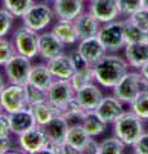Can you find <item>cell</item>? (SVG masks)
Instances as JSON below:
<instances>
[{
  "instance_id": "cell-38",
  "label": "cell",
  "mask_w": 148,
  "mask_h": 154,
  "mask_svg": "<svg viewBox=\"0 0 148 154\" xmlns=\"http://www.w3.org/2000/svg\"><path fill=\"white\" fill-rule=\"evenodd\" d=\"M11 119H9V113L2 112L0 113V135L2 136H11Z\"/></svg>"
},
{
  "instance_id": "cell-45",
  "label": "cell",
  "mask_w": 148,
  "mask_h": 154,
  "mask_svg": "<svg viewBox=\"0 0 148 154\" xmlns=\"http://www.w3.org/2000/svg\"><path fill=\"white\" fill-rule=\"evenodd\" d=\"M5 86H7V85H5V77H4L3 73L0 72V93H2L3 89L5 88Z\"/></svg>"
},
{
  "instance_id": "cell-29",
  "label": "cell",
  "mask_w": 148,
  "mask_h": 154,
  "mask_svg": "<svg viewBox=\"0 0 148 154\" xmlns=\"http://www.w3.org/2000/svg\"><path fill=\"white\" fill-rule=\"evenodd\" d=\"M71 85L75 89V91H77L80 89H83L84 86H87L89 84L94 82V75H93V66L85 69H80V71H75V73L72 77L70 79Z\"/></svg>"
},
{
  "instance_id": "cell-1",
  "label": "cell",
  "mask_w": 148,
  "mask_h": 154,
  "mask_svg": "<svg viewBox=\"0 0 148 154\" xmlns=\"http://www.w3.org/2000/svg\"><path fill=\"white\" fill-rule=\"evenodd\" d=\"M128 71L129 64L126 59L115 54H107L93 66L95 82L107 89H112Z\"/></svg>"
},
{
  "instance_id": "cell-48",
  "label": "cell",
  "mask_w": 148,
  "mask_h": 154,
  "mask_svg": "<svg viewBox=\"0 0 148 154\" xmlns=\"http://www.w3.org/2000/svg\"><path fill=\"white\" fill-rule=\"evenodd\" d=\"M48 2H54V0H48Z\"/></svg>"
},
{
  "instance_id": "cell-47",
  "label": "cell",
  "mask_w": 148,
  "mask_h": 154,
  "mask_svg": "<svg viewBox=\"0 0 148 154\" xmlns=\"http://www.w3.org/2000/svg\"><path fill=\"white\" fill-rule=\"evenodd\" d=\"M2 112H4V109H3V107H2V104H0V113Z\"/></svg>"
},
{
  "instance_id": "cell-42",
  "label": "cell",
  "mask_w": 148,
  "mask_h": 154,
  "mask_svg": "<svg viewBox=\"0 0 148 154\" xmlns=\"http://www.w3.org/2000/svg\"><path fill=\"white\" fill-rule=\"evenodd\" d=\"M98 149H99V143L95 140L94 137H90L89 141L87 143V145H85L83 153L85 154H98Z\"/></svg>"
},
{
  "instance_id": "cell-32",
  "label": "cell",
  "mask_w": 148,
  "mask_h": 154,
  "mask_svg": "<svg viewBox=\"0 0 148 154\" xmlns=\"http://www.w3.org/2000/svg\"><path fill=\"white\" fill-rule=\"evenodd\" d=\"M25 89H26V95H27V102L28 105L35 104V103H41L48 100V94H46V89L39 88L31 82H26L25 84Z\"/></svg>"
},
{
  "instance_id": "cell-4",
  "label": "cell",
  "mask_w": 148,
  "mask_h": 154,
  "mask_svg": "<svg viewBox=\"0 0 148 154\" xmlns=\"http://www.w3.org/2000/svg\"><path fill=\"white\" fill-rule=\"evenodd\" d=\"M99 40L106 46L108 53H116L125 48V37H124V22L115 19L112 22L102 23L98 35Z\"/></svg>"
},
{
  "instance_id": "cell-40",
  "label": "cell",
  "mask_w": 148,
  "mask_h": 154,
  "mask_svg": "<svg viewBox=\"0 0 148 154\" xmlns=\"http://www.w3.org/2000/svg\"><path fill=\"white\" fill-rule=\"evenodd\" d=\"M59 149H61V144L54 143L48 139L46 143L44 144V146L40 149L39 153H49V154H59Z\"/></svg>"
},
{
  "instance_id": "cell-26",
  "label": "cell",
  "mask_w": 148,
  "mask_h": 154,
  "mask_svg": "<svg viewBox=\"0 0 148 154\" xmlns=\"http://www.w3.org/2000/svg\"><path fill=\"white\" fill-rule=\"evenodd\" d=\"M107 125L95 110H88L83 121V127L92 137H98L107 130Z\"/></svg>"
},
{
  "instance_id": "cell-8",
  "label": "cell",
  "mask_w": 148,
  "mask_h": 154,
  "mask_svg": "<svg viewBox=\"0 0 148 154\" xmlns=\"http://www.w3.org/2000/svg\"><path fill=\"white\" fill-rule=\"evenodd\" d=\"M13 44L18 54L30 59L39 55V33L28 27H21L13 33Z\"/></svg>"
},
{
  "instance_id": "cell-25",
  "label": "cell",
  "mask_w": 148,
  "mask_h": 154,
  "mask_svg": "<svg viewBox=\"0 0 148 154\" xmlns=\"http://www.w3.org/2000/svg\"><path fill=\"white\" fill-rule=\"evenodd\" d=\"M89 134L85 131L83 125H72L67 130V135H66V143L72 145L75 149H77L79 153H83L85 145L89 141Z\"/></svg>"
},
{
  "instance_id": "cell-43",
  "label": "cell",
  "mask_w": 148,
  "mask_h": 154,
  "mask_svg": "<svg viewBox=\"0 0 148 154\" xmlns=\"http://www.w3.org/2000/svg\"><path fill=\"white\" fill-rule=\"evenodd\" d=\"M59 154H79V150L75 149L72 145H70L67 143H62L61 144V149H59Z\"/></svg>"
},
{
  "instance_id": "cell-46",
  "label": "cell",
  "mask_w": 148,
  "mask_h": 154,
  "mask_svg": "<svg viewBox=\"0 0 148 154\" xmlns=\"http://www.w3.org/2000/svg\"><path fill=\"white\" fill-rule=\"evenodd\" d=\"M142 5L144 8H148V0H142Z\"/></svg>"
},
{
  "instance_id": "cell-2",
  "label": "cell",
  "mask_w": 148,
  "mask_h": 154,
  "mask_svg": "<svg viewBox=\"0 0 148 154\" xmlns=\"http://www.w3.org/2000/svg\"><path fill=\"white\" fill-rule=\"evenodd\" d=\"M112 125L115 136H117L126 146H133V144L144 132L143 119L131 110H125Z\"/></svg>"
},
{
  "instance_id": "cell-10",
  "label": "cell",
  "mask_w": 148,
  "mask_h": 154,
  "mask_svg": "<svg viewBox=\"0 0 148 154\" xmlns=\"http://www.w3.org/2000/svg\"><path fill=\"white\" fill-rule=\"evenodd\" d=\"M46 140L48 137L44 128H43V126H39V125H36V126L27 130V131H25L21 135H18V145H20V149L23 153H30V154L39 153L40 149L46 143Z\"/></svg>"
},
{
  "instance_id": "cell-5",
  "label": "cell",
  "mask_w": 148,
  "mask_h": 154,
  "mask_svg": "<svg viewBox=\"0 0 148 154\" xmlns=\"http://www.w3.org/2000/svg\"><path fill=\"white\" fill-rule=\"evenodd\" d=\"M55 16L53 9L45 3H34L30 9L22 16L23 25L36 32L43 31L50 25Z\"/></svg>"
},
{
  "instance_id": "cell-6",
  "label": "cell",
  "mask_w": 148,
  "mask_h": 154,
  "mask_svg": "<svg viewBox=\"0 0 148 154\" xmlns=\"http://www.w3.org/2000/svg\"><path fill=\"white\" fill-rule=\"evenodd\" d=\"M0 104L7 113H13L20 109L27 108V95L25 85L8 84L0 93Z\"/></svg>"
},
{
  "instance_id": "cell-19",
  "label": "cell",
  "mask_w": 148,
  "mask_h": 154,
  "mask_svg": "<svg viewBox=\"0 0 148 154\" xmlns=\"http://www.w3.org/2000/svg\"><path fill=\"white\" fill-rule=\"evenodd\" d=\"M9 119H11L12 134L17 135V136L37 125L34 114L28 107L17 110V112L9 113Z\"/></svg>"
},
{
  "instance_id": "cell-17",
  "label": "cell",
  "mask_w": 148,
  "mask_h": 154,
  "mask_svg": "<svg viewBox=\"0 0 148 154\" xmlns=\"http://www.w3.org/2000/svg\"><path fill=\"white\" fill-rule=\"evenodd\" d=\"M74 23H75L76 31H77L79 40L97 36L102 25L90 12H84V11L74 19Z\"/></svg>"
},
{
  "instance_id": "cell-18",
  "label": "cell",
  "mask_w": 148,
  "mask_h": 154,
  "mask_svg": "<svg viewBox=\"0 0 148 154\" xmlns=\"http://www.w3.org/2000/svg\"><path fill=\"white\" fill-rule=\"evenodd\" d=\"M46 66L49 68V71L52 72L54 79L70 80L72 77V75L75 73V67L72 63V59L66 53L53 58L50 60H46Z\"/></svg>"
},
{
  "instance_id": "cell-30",
  "label": "cell",
  "mask_w": 148,
  "mask_h": 154,
  "mask_svg": "<svg viewBox=\"0 0 148 154\" xmlns=\"http://www.w3.org/2000/svg\"><path fill=\"white\" fill-rule=\"evenodd\" d=\"M124 37H125V42H135V41H140V40H146L148 38V33H144L140 31L130 19H124Z\"/></svg>"
},
{
  "instance_id": "cell-23",
  "label": "cell",
  "mask_w": 148,
  "mask_h": 154,
  "mask_svg": "<svg viewBox=\"0 0 148 154\" xmlns=\"http://www.w3.org/2000/svg\"><path fill=\"white\" fill-rule=\"evenodd\" d=\"M28 108L31 109V112L36 119V123L39 125V126H44L52 118H54L55 116L62 114L61 110L50 102H48V100L41 102V103L31 104V105H28Z\"/></svg>"
},
{
  "instance_id": "cell-27",
  "label": "cell",
  "mask_w": 148,
  "mask_h": 154,
  "mask_svg": "<svg viewBox=\"0 0 148 154\" xmlns=\"http://www.w3.org/2000/svg\"><path fill=\"white\" fill-rule=\"evenodd\" d=\"M129 105L131 112L139 116L142 119H148V89L142 90Z\"/></svg>"
},
{
  "instance_id": "cell-14",
  "label": "cell",
  "mask_w": 148,
  "mask_h": 154,
  "mask_svg": "<svg viewBox=\"0 0 148 154\" xmlns=\"http://www.w3.org/2000/svg\"><path fill=\"white\" fill-rule=\"evenodd\" d=\"M95 112L106 123H113L125 112V109H124V103L118 98H116L115 95H107L103 96Z\"/></svg>"
},
{
  "instance_id": "cell-3",
  "label": "cell",
  "mask_w": 148,
  "mask_h": 154,
  "mask_svg": "<svg viewBox=\"0 0 148 154\" xmlns=\"http://www.w3.org/2000/svg\"><path fill=\"white\" fill-rule=\"evenodd\" d=\"M148 89V80L140 75V72L128 71L122 79L112 88L113 95L124 104H130L142 90Z\"/></svg>"
},
{
  "instance_id": "cell-20",
  "label": "cell",
  "mask_w": 148,
  "mask_h": 154,
  "mask_svg": "<svg viewBox=\"0 0 148 154\" xmlns=\"http://www.w3.org/2000/svg\"><path fill=\"white\" fill-rule=\"evenodd\" d=\"M84 11V0H54L53 12L58 19H74Z\"/></svg>"
},
{
  "instance_id": "cell-7",
  "label": "cell",
  "mask_w": 148,
  "mask_h": 154,
  "mask_svg": "<svg viewBox=\"0 0 148 154\" xmlns=\"http://www.w3.org/2000/svg\"><path fill=\"white\" fill-rule=\"evenodd\" d=\"M3 67L9 84L25 85L26 82H28V77H30V72L32 68L30 58L17 53Z\"/></svg>"
},
{
  "instance_id": "cell-9",
  "label": "cell",
  "mask_w": 148,
  "mask_h": 154,
  "mask_svg": "<svg viewBox=\"0 0 148 154\" xmlns=\"http://www.w3.org/2000/svg\"><path fill=\"white\" fill-rule=\"evenodd\" d=\"M75 93L76 91L71 85V81L62 79H54V81L46 89L48 102L55 105L59 110L63 109L65 105L75 98Z\"/></svg>"
},
{
  "instance_id": "cell-35",
  "label": "cell",
  "mask_w": 148,
  "mask_h": 154,
  "mask_svg": "<svg viewBox=\"0 0 148 154\" xmlns=\"http://www.w3.org/2000/svg\"><path fill=\"white\" fill-rule=\"evenodd\" d=\"M117 7L121 16L130 17L133 13H135L143 5L142 0H117Z\"/></svg>"
},
{
  "instance_id": "cell-15",
  "label": "cell",
  "mask_w": 148,
  "mask_h": 154,
  "mask_svg": "<svg viewBox=\"0 0 148 154\" xmlns=\"http://www.w3.org/2000/svg\"><path fill=\"white\" fill-rule=\"evenodd\" d=\"M75 99L77 100L80 107L88 112V110L97 109L99 103H101L103 99V94H102V90L98 88V85L92 82L87 86H84L83 89L76 91Z\"/></svg>"
},
{
  "instance_id": "cell-44",
  "label": "cell",
  "mask_w": 148,
  "mask_h": 154,
  "mask_svg": "<svg viewBox=\"0 0 148 154\" xmlns=\"http://www.w3.org/2000/svg\"><path fill=\"white\" fill-rule=\"evenodd\" d=\"M139 72H140V75L144 77L146 80H148V60L139 68Z\"/></svg>"
},
{
  "instance_id": "cell-12",
  "label": "cell",
  "mask_w": 148,
  "mask_h": 154,
  "mask_svg": "<svg viewBox=\"0 0 148 154\" xmlns=\"http://www.w3.org/2000/svg\"><path fill=\"white\" fill-rule=\"evenodd\" d=\"M66 45L52 31L39 35V55L44 60H50L65 53Z\"/></svg>"
},
{
  "instance_id": "cell-22",
  "label": "cell",
  "mask_w": 148,
  "mask_h": 154,
  "mask_svg": "<svg viewBox=\"0 0 148 154\" xmlns=\"http://www.w3.org/2000/svg\"><path fill=\"white\" fill-rule=\"evenodd\" d=\"M52 32L65 45H75L76 42H79V36H77L75 23L74 21H70V19H58L54 23Z\"/></svg>"
},
{
  "instance_id": "cell-11",
  "label": "cell",
  "mask_w": 148,
  "mask_h": 154,
  "mask_svg": "<svg viewBox=\"0 0 148 154\" xmlns=\"http://www.w3.org/2000/svg\"><path fill=\"white\" fill-rule=\"evenodd\" d=\"M77 51L92 66H94L97 62H99L103 57H106L108 53L106 46L102 44V41L99 40L98 36H92L88 38L79 40Z\"/></svg>"
},
{
  "instance_id": "cell-34",
  "label": "cell",
  "mask_w": 148,
  "mask_h": 154,
  "mask_svg": "<svg viewBox=\"0 0 148 154\" xmlns=\"http://www.w3.org/2000/svg\"><path fill=\"white\" fill-rule=\"evenodd\" d=\"M129 19L144 33H148V8L142 7L135 13H133Z\"/></svg>"
},
{
  "instance_id": "cell-31",
  "label": "cell",
  "mask_w": 148,
  "mask_h": 154,
  "mask_svg": "<svg viewBox=\"0 0 148 154\" xmlns=\"http://www.w3.org/2000/svg\"><path fill=\"white\" fill-rule=\"evenodd\" d=\"M3 4L4 8L8 9L16 18H22L23 14L34 4V0H3Z\"/></svg>"
},
{
  "instance_id": "cell-24",
  "label": "cell",
  "mask_w": 148,
  "mask_h": 154,
  "mask_svg": "<svg viewBox=\"0 0 148 154\" xmlns=\"http://www.w3.org/2000/svg\"><path fill=\"white\" fill-rule=\"evenodd\" d=\"M54 81V77L52 75V72L48 68L46 63L43 64H34L30 72V77H28V82L34 84L39 88L48 89L50 86V84Z\"/></svg>"
},
{
  "instance_id": "cell-39",
  "label": "cell",
  "mask_w": 148,
  "mask_h": 154,
  "mask_svg": "<svg viewBox=\"0 0 148 154\" xmlns=\"http://www.w3.org/2000/svg\"><path fill=\"white\" fill-rule=\"evenodd\" d=\"M70 57H71V59H72L75 71H80V69H85V68H89V67H92V64H89L88 62L85 60L83 57H81V54H80L77 50L74 51Z\"/></svg>"
},
{
  "instance_id": "cell-28",
  "label": "cell",
  "mask_w": 148,
  "mask_h": 154,
  "mask_svg": "<svg viewBox=\"0 0 148 154\" xmlns=\"http://www.w3.org/2000/svg\"><path fill=\"white\" fill-rule=\"evenodd\" d=\"M126 145L117 136H111L99 143L98 154H121Z\"/></svg>"
},
{
  "instance_id": "cell-21",
  "label": "cell",
  "mask_w": 148,
  "mask_h": 154,
  "mask_svg": "<svg viewBox=\"0 0 148 154\" xmlns=\"http://www.w3.org/2000/svg\"><path fill=\"white\" fill-rule=\"evenodd\" d=\"M70 125L66 121V118L62 114L55 116L54 118H52L46 125L43 126L44 131L46 134V137L49 140L62 144L66 140V135H67V130Z\"/></svg>"
},
{
  "instance_id": "cell-36",
  "label": "cell",
  "mask_w": 148,
  "mask_h": 154,
  "mask_svg": "<svg viewBox=\"0 0 148 154\" xmlns=\"http://www.w3.org/2000/svg\"><path fill=\"white\" fill-rule=\"evenodd\" d=\"M14 18L16 17L8 9H0V37H5L8 35V32L13 27Z\"/></svg>"
},
{
  "instance_id": "cell-37",
  "label": "cell",
  "mask_w": 148,
  "mask_h": 154,
  "mask_svg": "<svg viewBox=\"0 0 148 154\" xmlns=\"http://www.w3.org/2000/svg\"><path fill=\"white\" fill-rule=\"evenodd\" d=\"M133 149L137 154H148V132L140 135V137L133 144Z\"/></svg>"
},
{
  "instance_id": "cell-16",
  "label": "cell",
  "mask_w": 148,
  "mask_h": 154,
  "mask_svg": "<svg viewBox=\"0 0 148 154\" xmlns=\"http://www.w3.org/2000/svg\"><path fill=\"white\" fill-rule=\"evenodd\" d=\"M125 59L128 64L135 69L148 60V38L135 42H129L125 45Z\"/></svg>"
},
{
  "instance_id": "cell-33",
  "label": "cell",
  "mask_w": 148,
  "mask_h": 154,
  "mask_svg": "<svg viewBox=\"0 0 148 154\" xmlns=\"http://www.w3.org/2000/svg\"><path fill=\"white\" fill-rule=\"evenodd\" d=\"M16 54L17 50L13 42L5 37H0V66H4Z\"/></svg>"
},
{
  "instance_id": "cell-41",
  "label": "cell",
  "mask_w": 148,
  "mask_h": 154,
  "mask_svg": "<svg viewBox=\"0 0 148 154\" xmlns=\"http://www.w3.org/2000/svg\"><path fill=\"white\" fill-rule=\"evenodd\" d=\"M12 146H13V143L11 136H2L0 135V154L9 153Z\"/></svg>"
},
{
  "instance_id": "cell-13",
  "label": "cell",
  "mask_w": 148,
  "mask_h": 154,
  "mask_svg": "<svg viewBox=\"0 0 148 154\" xmlns=\"http://www.w3.org/2000/svg\"><path fill=\"white\" fill-rule=\"evenodd\" d=\"M89 12L101 23L112 22L120 16L117 0H90Z\"/></svg>"
}]
</instances>
